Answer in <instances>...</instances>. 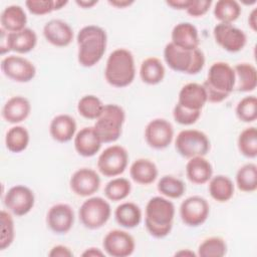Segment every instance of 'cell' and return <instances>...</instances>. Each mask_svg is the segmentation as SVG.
Segmentation results:
<instances>
[{"label": "cell", "instance_id": "cell-13", "mask_svg": "<svg viewBox=\"0 0 257 257\" xmlns=\"http://www.w3.org/2000/svg\"><path fill=\"white\" fill-rule=\"evenodd\" d=\"M35 197L32 190L23 185L11 187L5 197V207L16 216H24L28 214L34 207Z\"/></svg>", "mask_w": 257, "mask_h": 257}, {"label": "cell", "instance_id": "cell-1", "mask_svg": "<svg viewBox=\"0 0 257 257\" xmlns=\"http://www.w3.org/2000/svg\"><path fill=\"white\" fill-rule=\"evenodd\" d=\"M77 60L83 67H91L102 58L107 43L104 29L96 25L82 27L76 36Z\"/></svg>", "mask_w": 257, "mask_h": 257}, {"label": "cell", "instance_id": "cell-12", "mask_svg": "<svg viewBox=\"0 0 257 257\" xmlns=\"http://www.w3.org/2000/svg\"><path fill=\"white\" fill-rule=\"evenodd\" d=\"M215 41L228 52H238L244 48L247 36L243 30L231 23L219 22L213 29Z\"/></svg>", "mask_w": 257, "mask_h": 257}, {"label": "cell", "instance_id": "cell-10", "mask_svg": "<svg viewBox=\"0 0 257 257\" xmlns=\"http://www.w3.org/2000/svg\"><path fill=\"white\" fill-rule=\"evenodd\" d=\"M128 163L126 150L118 145L106 148L97 159V169L105 177H116L124 172Z\"/></svg>", "mask_w": 257, "mask_h": 257}, {"label": "cell", "instance_id": "cell-6", "mask_svg": "<svg viewBox=\"0 0 257 257\" xmlns=\"http://www.w3.org/2000/svg\"><path fill=\"white\" fill-rule=\"evenodd\" d=\"M124 120L125 112L121 106L114 103L104 104L101 114L93 125L102 144L113 143L118 140Z\"/></svg>", "mask_w": 257, "mask_h": 257}, {"label": "cell", "instance_id": "cell-45", "mask_svg": "<svg viewBox=\"0 0 257 257\" xmlns=\"http://www.w3.org/2000/svg\"><path fill=\"white\" fill-rule=\"evenodd\" d=\"M48 255L50 257H71L73 253L68 247L64 245H56L51 248Z\"/></svg>", "mask_w": 257, "mask_h": 257}, {"label": "cell", "instance_id": "cell-23", "mask_svg": "<svg viewBox=\"0 0 257 257\" xmlns=\"http://www.w3.org/2000/svg\"><path fill=\"white\" fill-rule=\"evenodd\" d=\"M30 111V101L24 96L16 95L5 102L2 108V116L10 123H19L28 117Z\"/></svg>", "mask_w": 257, "mask_h": 257}, {"label": "cell", "instance_id": "cell-47", "mask_svg": "<svg viewBox=\"0 0 257 257\" xmlns=\"http://www.w3.org/2000/svg\"><path fill=\"white\" fill-rule=\"evenodd\" d=\"M83 257H97V256H104V252H102L100 249L95 247H90L85 249V251L81 254Z\"/></svg>", "mask_w": 257, "mask_h": 257}, {"label": "cell", "instance_id": "cell-43", "mask_svg": "<svg viewBox=\"0 0 257 257\" xmlns=\"http://www.w3.org/2000/svg\"><path fill=\"white\" fill-rule=\"evenodd\" d=\"M173 116L174 119L184 125H190L195 123L199 117L201 116V110H194L187 107L182 106L177 102V104L174 106L173 109Z\"/></svg>", "mask_w": 257, "mask_h": 257}, {"label": "cell", "instance_id": "cell-46", "mask_svg": "<svg viewBox=\"0 0 257 257\" xmlns=\"http://www.w3.org/2000/svg\"><path fill=\"white\" fill-rule=\"evenodd\" d=\"M191 0H169L166 1L167 5L177 10H186L190 4Z\"/></svg>", "mask_w": 257, "mask_h": 257}, {"label": "cell", "instance_id": "cell-4", "mask_svg": "<svg viewBox=\"0 0 257 257\" xmlns=\"http://www.w3.org/2000/svg\"><path fill=\"white\" fill-rule=\"evenodd\" d=\"M136 76V65L133 53L125 48L113 50L107 57L104 77L107 83L114 87L130 85Z\"/></svg>", "mask_w": 257, "mask_h": 257}, {"label": "cell", "instance_id": "cell-2", "mask_svg": "<svg viewBox=\"0 0 257 257\" xmlns=\"http://www.w3.org/2000/svg\"><path fill=\"white\" fill-rule=\"evenodd\" d=\"M175 206L167 198L156 196L146 206L145 225L148 232L155 238L168 236L173 228Z\"/></svg>", "mask_w": 257, "mask_h": 257}, {"label": "cell", "instance_id": "cell-3", "mask_svg": "<svg viewBox=\"0 0 257 257\" xmlns=\"http://www.w3.org/2000/svg\"><path fill=\"white\" fill-rule=\"evenodd\" d=\"M235 74L233 67L224 61L214 62L208 71L207 78L203 82L207 100L218 103L225 100L234 90Z\"/></svg>", "mask_w": 257, "mask_h": 257}, {"label": "cell", "instance_id": "cell-49", "mask_svg": "<svg viewBox=\"0 0 257 257\" xmlns=\"http://www.w3.org/2000/svg\"><path fill=\"white\" fill-rule=\"evenodd\" d=\"M134 2L135 1H133V0H109L108 4H110L111 6H114L116 8H125V7L134 4Z\"/></svg>", "mask_w": 257, "mask_h": 257}, {"label": "cell", "instance_id": "cell-27", "mask_svg": "<svg viewBox=\"0 0 257 257\" xmlns=\"http://www.w3.org/2000/svg\"><path fill=\"white\" fill-rule=\"evenodd\" d=\"M0 22L2 28L9 32H19L26 27L27 16L24 9L19 5L7 6L1 13Z\"/></svg>", "mask_w": 257, "mask_h": 257}, {"label": "cell", "instance_id": "cell-29", "mask_svg": "<svg viewBox=\"0 0 257 257\" xmlns=\"http://www.w3.org/2000/svg\"><path fill=\"white\" fill-rule=\"evenodd\" d=\"M114 217L121 227L132 229L140 225L142 221V211L137 204L124 202L116 207Z\"/></svg>", "mask_w": 257, "mask_h": 257}, {"label": "cell", "instance_id": "cell-20", "mask_svg": "<svg viewBox=\"0 0 257 257\" xmlns=\"http://www.w3.org/2000/svg\"><path fill=\"white\" fill-rule=\"evenodd\" d=\"M172 43L184 50H194L199 48L200 38L198 29L190 22H180L176 24L171 33Z\"/></svg>", "mask_w": 257, "mask_h": 257}, {"label": "cell", "instance_id": "cell-50", "mask_svg": "<svg viewBox=\"0 0 257 257\" xmlns=\"http://www.w3.org/2000/svg\"><path fill=\"white\" fill-rule=\"evenodd\" d=\"M75 3L78 5V6H80L81 8H84V9H86V8H91L92 6H94L95 4H97V1L96 0H76L75 1Z\"/></svg>", "mask_w": 257, "mask_h": 257}, {"label": "cell", "instance_id": "cell-44", "mask_svg": "<svg viewBox=\"0 0 257 257\" xmlns=\"http://www.w3.org/2000/svg\"><path fill=\"white\" fill-rule=\"evenodd\" d=\"M211 5V0H191L186 11L193 17H201L208 12Z\"/></svg>", "mask_w": 257, "mask_h": 257}, {"label": "cell", "instance_id": "cell-11", "mask_svg": "<svg viewBox=\"0 0 257 257\" xmlns=\"http://www.w3.org/2000/svg\"><path fill=\"white\" fill-rule=\"evenodd\" d=\"M210 206L201 196H191L185 199L180 206L182 221L189 227H198L206 222L209 217Z\"/></svg>", "mask_w": 257, "mask_h": 257}, {"label": "cell", "instance_id": "cell-18", "mask_svg": "<svg viewBox=\"0 0 257 257\" xmlns=\"http://www.w3.org/2000/svg\"><path fill=\"white\" fill-rule=\"evenodd\" d=\"M46 223L53 233L58 235L66 234L74 223L73 209L64 203L53 205L47 212Z\"/></svg>", "mask_w": 257, "mask_h": 257}, {"label": "cell", "instance_id": "cell-15", "mask_svg": "<svg viewBox=\"0 0 257 257\" xmlns=\"http://www.w3.org/2000/svg\"><path fill=\"white\" fill-rule=\"evenodd\" d=\"M102 247L105 253L112 257H127L136 248L134 237L123 230L109 231L103 238Z\"/></svg>", "mask_w": 257, "mask_h": 257}, {"label": "cell", "instance_id": "cell-30", "mask_svg": "<svg viewBox=\"0 0 257 257\" xmlns=\"http://www.w3.org/2000/svg\"><path fill=\"white\" fill-rule=\"evenodd\" d=\"M165 67L162 61L157 57H148L143 60L140 67V77L143 82L156 85L165 77Z\"/></svg>", "mask_w": 257, "mask_h": 257}, {"label": "cell", "instance_id": "cell-21", "mask_svg": "<svg viewBox=\"0 0 257 257\" xmlns=\"http://www.w3.org/2000/svg\"><path fill=\"white\" fill-rule=\"evenodd\" d=\"M102 142L93 126L82 127L74 137V149L78 155L89 158L96 155Z\"/></svg>", "mask_w": 257, "mask_h": 257}, {"label": "cell", "instance_id": "cell-32", "mask_svg": "<svg viewBox=\"0 0 257 257\" xmlns=\"http://www.w3.org/2000/svg\"><path fill=\"white\" fill-rule=\"evenodd\" d=\"M29 133L22 125H15L8 130L5 137V145L12 153H21L29 144Z\"/></svg>", "mask_w": 257, "mask_h": 257}, {"label": "cell", "instance_id": "cell-39", "mask_svg": "<svg viewBox=\"0 0 257 257\" xmlns=\"http://www.w3.org/2000/svg\"><path fill=\"white\" fill-rule=\"evenodd\" d=\"M227 253V245L220 237H210L199 245L198 256L201 257H223Z\"/></svg>", "mask_w": 257, "mask_h": 257}, {"label": "cell", "instance_id": "cell-9", "mask_svg": "<svg viewBox=\"0 0 257 257\" xmlns=\"http://www.w3.org/2000/svg\"><path fill=\"white\" fill-rule=\"evenodd\" d=\"M37 35L31 28H25L19 32L9 33L3 28L0 29V52L5 54L8 51L17 53H28L35 48Z\"/></svg>", "mask_w": 257, "mask_h": 257}, {"label": "cell", "instance_id": "cell-26", "mask_svg": "<svg viewBox=\"0 0 257 257\" xmlns=\"http://www.w3.org/2000/svg\"><path fill=\"white\" fill-rule=\"evenodd\" d=\"M233 69L235 74L234 90L239 92H250L256 88L257 70L253 64L242 62L236 64Z\"/></svg>", "mask_w": 257, "mask_h": 257}, {"label": "cell", "instance_id": "cell-38", "mask_svg": "<svg viewBox=\"0 0 257 257\" xmlns=\"http://www.w3.org/2000/svg\"><path fill=\"white\" fill-rule=\"evenodd\" d=\"M132 191V185L125 178H114L110 180L104 187L105 197L112 201L118 202L124 200Z\"/></svg>", "mask_w": 257, "mask_h": 257}, {"label": "cell", "instance_id": "cell-40", "mask_svg": "<svg viewBox=\"0 0 257 257\" xmlns=\"http://www.w3.org/2000/svg\"><path fill=\"white\" fill-rule=\"evenodd\" d=\"M236 115L243 122H253L257 118V98L254 95L243 97L236 105Z\"/></svg>", "mask_w": 257, "mask_h": 257}, {"label": "cell", "instance_id": "cell-51", "mask_svg": "<svg viewBox=\"0 0 257 257\" xmlns=\"http://www.w3.org/2000/svg\"><path fill=\"white\" fill-rule=\"evenodd\" d=\"M175 255L176 256H196L197 254H195L193 251H191L189 249H186V250H181V251L176 252Z\"/></svg>", "mask_w": 257, "mask_h": 257}, {"label": "cell", "instance_id": "cell-7", "mask_svg": "<svg viewBox=\"0 0 257 257\" xmlns=\"http://www.w3.org/2000/svg\"><path fill=\"white\" fill-rule=\"evenodd\" d=\"M111 208L109 203L101 197H91L85 200L78 211L81 224L90 230L101 228L109 219Z\"/></svg>", "mask_w": 257, "mask_h": 257}, {"label": "cell", "instance_id": "cell-33", "mask_svg": "<svg viewBox=\"0 0 257 257\" xmlns=\"http://www.w3.org/2000/svg\"><path fill=\"white\" fill-rule=\"evenodd\" d=\"M214 16L221 23H231L241 14V6L235 0H219L215 3Z\"/></svg>", "mask_w": 257, "mask_h": 257}, {"label": "cell", "instance_id": "cell-25", "mask_svg": "<svg viewBox=\"0 0 257 257\" xmlns=\"http://www.w3.org/2000/svg\"><path fill=\"white\" fill-rule=\"evenodd\" d=\"M213 175L211 163L204 157L189 159L186 165V176L190 182L196 185H203L210 181Z\"/></svg>", "mask_w": 257, "mask_h": 257}, {"label": "cell", "instance_id": "cell-34", "mask_svg": "<svg viewBox=\"0 0 257 257\" xmlns=\"http://www.w3.org/2000/svg\"><path fill=\"white\" fill-rule=\"evenodd\" d=\"M236 185L242 192H254L257 189V166L253 163L242 166L236 174Z\"/></svg>", "mask_w": 257, "mask_h": 257}, {"label": "cell", "instance_id": "cell-35", "mask_svg": "<svg viewBox=\"0 0 257 257\" xmlns=\"http://www.w3.org/2000/svg\"><path fill=\"white\" fill-rule=\"evenodd\" d=\"M104 104L93 94L82 96L77 103L78 113L87 119H97L103 110Z\"/></svg>", "mask_w": 257, "mask_h": 257}, {"label": "cell", "instance_id": "cell-5", "mask_svg": "<svg viewBox=\"0 0 257 257\" xmlns=\"http://www.w3.org/2000/svg\"><path fill=\"white\" fill-rule=\"evenodd\" d=\"M164 58L171 69L187 74H197L205 65V55L200 48L184 50L172 42L166 44Z\"/></svg>", "mask_w": 257, "mask_h": 257}, {"label": "cell", "instance_id": "cell-24", "mask_svg": "<svg viewBox=\"0 0 257 257\" xmlns=\"http://www.w3.org/2000/svg\"><path fill=\"white\" fill-rule=\"evenodd\" d=\"M76 121L75 119L65 113L54 116L49 125V134L51 138L58 143H67L75 137Z\"/></svg>", "mask_w": 257, "mask_h": 257}, {"label": "cell", "instance_id": "cell-14", "mask_svg": "<svg viewBox=\"0 0 257 257\" xmlns=\"http://www.w3.org/2000/svg\"><path fill=\"white\" fill-rule=\"evenodd\" d=\"M1 69L8 78L21 83L29 82L36 74L34 64L27 58L18 55H9L3 58Z\"/></svg>", "mask_w": 257, "mask_h": 257}, {"label": "cell", "instance_id": "cell-17", "mask_svg": "<svg viewBox=\"0 0 257 257\" xmlns=\"http://www.w3.org/2000/svg\"><path fill=\"white\" fill-rule=\"evenodd\" d=\"M69 186L75 195L80 197H89L98 191L100 178L94 170L81 168L72 174Z\"/></svg>", "mask_w": 257, "mask_h": 257}, {"label": "cell", "instance_id": "cell-19", "mask_svg": "<svg viewBox=\"0 0 257 257\" xmlns=\"http://www.w3.org/2000/svg\"><path fill=\"white\" fill-rule=\"evenodd\" d=\"M47 42L57 47L68 46L73 40V30L69 24L60 19H51L43 27Z\"/></svg>", "mask_w": 257, "mask_h": 257}, {"label": "cell", "instance_id": "cell-28", "mask_svg": "<svg viewBox=\"0 0 257 257\" xmlns=\"http://www.w3.org/2000/svg\"><path fill=\"white\" fill-rule=\"evenodd\" d=\"M158 174L159 172L156 164L148 159H138L130 168L132 179L140 185H150L154 183Z\"/></svg>", "mask_w": 257, "mask_h": 257}, {"label": "cell", "instance_id": "cell-41", "mask_svg": "<svg viewBox=\"0 0 257 257\" xmlns=\"http://www.w3.org/2000/svg\"><path fill=\"white\" fill-rule=\"evenodd\" d=\"M66 4L67 1L63 0H28L25 2L26 8L33 15H45L61 9Z\"/></svg>", "mask_w": 257, "mask_h": 257}, {"label": "cell", "instance_id": "cell-36", "mask_svg": "<svg viewBox=\"0 0 257 257\" xmlns=\"http://www.w3.org/2000/svg\"><path fill=\"white\" fill-rule=\"evenodd\" d=\"M239 152L246 158L254 159L257 157V130L255 126L246 127L238 137Z\"/></svg>", "mask_w": 257, "mask_h": 257}, {"label": "cell", "instance_id": "cell-31", "mask_svg": "<svg viewBox=\"0 0 257 257\" xmlns=\"http://www.w3.org/2000/svg\"><path fill=\"white\" fill-rule=\"evenodd\" d=\"M209 193L215 201L225 203L234 195V183L227 176L217 175L210 179Z\"/></svg>", "mask_w": 257, "mask_h": 257}, {"label": "cell", "instance_id": "cell-16", "mask_svg": "<svg viewBox=\"0 0 257 257\" xmlns=\"http://www.w3.org/2000/svg\"><path fill=\"white\" fill-rule=\"evenodd\" d=\"M174 127L165 118L152 119L145 128V139L147 144L156 150L167 148L173 141Z\"/></svg>", "mask_w": 257, "mask_h": 257}, {"label": "cell", "instance_id": "cell-42", "mask_svg": "<svg viewBox=\"0 0 257 257\" xmlns=\"http://www.w3.org/2000/svg\"><path fill=\"white\" fill-rule=\"evenodd\" d=\"M1 218V239H0V250L8 248L14 240V222L12 216L2 210L0 213Z\"/></svg>", "mask_w": 257, "mask_h": 257}, {"label": "cell", "instance_id": "cell-22", "mask_svg": "<svg viewBox=\"0 0 257 257\" xmlns=\"http://www.w3.org/2000/svg\"><path fill=\"white\" fill-rule=\"evenodd\" d=\"M207 101V94L204 86L196 82L185 84L179 92L178 103L190 109L201 110Z\"/></svg>", "mask_w": 257, "mask_h": 257}, {"label": "cell", "instance_id": "cell-8", "mask_svg": "<svg viewBox=\"0 0 257 257\" xmlns=\"http://www.w3.org/2000/svg\"><path fill=\"white\" fill-rule=\"evenodd\" d=\"M177 152L184 158L206 156L211 148L207 135L198 130L181 131L175 141Z\"/></svg>", "mask_w": 257, "mask_h": 257}, {"label": "cell", "instance_id": "cell-37", "mask_svg": "<svg viewBox=\"0 0 257 257\" xmlns=\"http://www.w3.org/2000/svg\"><path fill=\"white\" fill-rule=\"evenodd\" d=\"M157 188L162 195L171 199L181 198L186 191V185L182 180L169 175L159 180Z\"/></svg>", "mask_w": 257, "mask_h": 257}, {"label": "cell", "instance_id": "cell-48", "mask_svg": "<svg viewBox=\"0 0 257 257\" xmlns=\"http://www.w3.org/2000/svg\"><path fill=\"white\" fill-rule=\"evenodd\" d=\"M248 24L250 26V28L256 32L257 31V9L254 8L250 14H249V17H248Z\"/></svg>", "mask_w": 257, "mask_h": 257}]
</instances>
